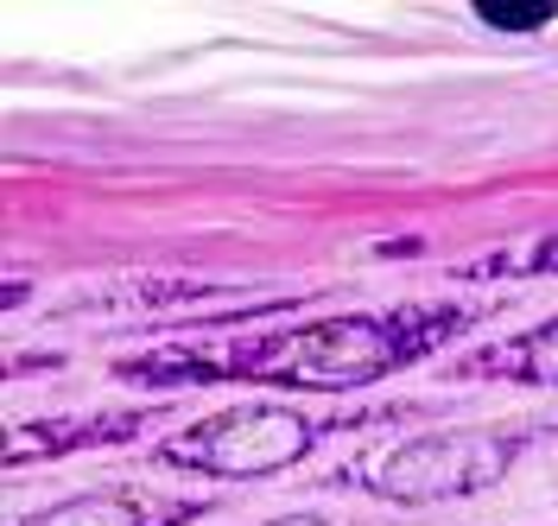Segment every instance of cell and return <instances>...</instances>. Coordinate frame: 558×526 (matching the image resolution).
Here are the masks:
<instances>
[{
	"instance_id": "obj_4",
	"label": "cell",
	"mask_w": 558,
	"mask_h": 526,
	"mask_svg": "<svg viewBox=\"0 0 558 526\" xmlns=\"http://www.w3.org/2000/svg\"><path fill=\"white\" fill-rule=\"evenodd\" d=\"M216 298V285L204 280H134V285H108V292H89V298H70L64 317H83V323H96V317H166V311H184V305H204Z\"/></svg>"
},
{
	"instance_id": "obj_8",
	"label": "cell",
	"mask_w": 558,
	"mask_h": 526,
	"mask_svg": "<svg viewBox=\"0 0 558 526\" xmlns=\"http://www.w3.org/2000/svg\"><path fill=\"white\" fill-rule=\"evenodd\" d=\"M558 7L553 0H476V20L495 33H539Z\"/></svg>"
},
{
	"instance_id": "obj_3",
	"label": "cell",
	"mask_w": 558,
	"mask_h": 526,
	"mask_svg": "<svg viewBox=\"0 0 558 526\" xmlns=\"http://www.w3.org/2000/svg\"><path fill=\"white\" fill-rule=\"evenodd\" d=\"M312 451V425L299 406L279 400H247L229 413H209L191 431H178L166 444V463L178 469H204V476H274L286 463Z\"/></svg>"
},
{
	"instance_id": "obj_10",
	"label": "cell",
	"mask_w": 558,
	"mask_h": 526,
	"mask_svg": "<svg viewBox=\"0 0 558 526\" xmlns=\"http://www.w3.org/2000/svg\"><path fill=\"white\" fill-rule=\"evenodd\" d=\"M274 526H330V521H317V514H286V521H274Z\"/></svg>"
},
{
	"instance_id": "obj_1",
	"label": "cell",
	"mask_w": 558,
	"mask_h": 526,
	"mask_svg": "<svg viewBox=\"0 0 558 526\" xmlns=\"http://www.w3.org/2000/svg\"><path fill=\"white\" fill-rule=\"evenodd\" d=\"M457 323H463V311L324 317L312 330L229 350L222 355V375H254V381H286V387H368L381 375H393L400 362H413L425 343H438Z\"/></svg>"
},
{
	"instance_id": "obj_9",
	"label": "cell",
	"mask_w": 558,
	"mask_h": 526,
	"mask_svg": "<svg viewBox=\"0 0 558 526\" xmlns=\"http://www.w3.org/2000/svg\"><path fill=\"white\" fill-rule=\"evenodd\" d=\"M501 267H514V273H558V235L533 242L526 254H508V260H495L488 273H501Z\"/></svg>"
},
{
	"instance_id": "obj_2",
	"label": "cell",
	"mask_w": 558,
	"mask_h": 526,
	"mask_svg": "<svg viewBox=\"0 0 558 526\" xmlns=\"http://www.w3.org/2000/svg\"><path fill=\"white\" fill-rule=\"evenodd\" d=\"M514 438L508 431H438V438H407L387 456H375L362 476L368 489L400 501V507H425V501H463L483 494L508 476L514 463Z\"/></svg>"
},
{
	"instance_id": "obj_6",
	"label": "cell",
	"mask_w": 558,
	"mask_h": 526,
	"mask_svg": "<svg viewBox=\"0 0 558 526\" xmlns=\"http://www.w3.org/2000/svg\"><path fill=\"white\" fill-rule=\"evenodd\" d=\"M26 526H146V514L128 494H76V501H58V507L33 514Z\"/></svg>"
},
{
	"instance_id": "obj_5",
	"label": "cell",
	"mask_w": 558,
	"mask_h": 526,
	"mask_svg": "<svg viewBox=\"0 0 558 526\" xmlns=\"http://www.w3.org/2000/svg\"><path fill=\"white\" fill-rule=\"evenodd\" d=\"M140 413H83V419H38V425H13L7 431V463L20 456H51V451H89V444H114L134 438Z\"/></svg>"
},
{
	"instance_id": "obj_7",
	"label": "cell",
	"mask_w": 558,
	"mask_h": 526,
	"mask_svg": "<svg viewBox=\"0 0 558 526\" xmlns=\"http://www.w3.org/2000/svg\"><path fill=\"white\" fill-rule=\"evenodd\" d=\"M483 368H514L521 381H539V387H558V317H546L539 330L514 337L508 355H488Z\"/></svg>"
}]
</instances>
